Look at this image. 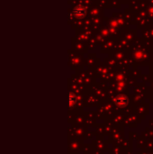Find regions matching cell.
<instances>
[{"mask_svg": "<svg viewBox=\"0 0 153 154\" xmlns=\"http://www.w3.org/2000/svg\"><path fill=\"white\" fill-rule=\"evenodd\" d=\"M128 100H129L128 97L124 95L118 96L115 98V104L120 107H124L128 104Z\"/></svg>", "mask_w": 153, "mask_h": 154, "instance_id": "cell-1", "label": "cell"}, {"mask_svg": "<svg viewBox=\"0 0 153 154\" xmlns=\"http://www.w3.org/2000/svg\"><path fill=\"white\" fill-rule=\"evenodd\" d=\"M74 14L78 17V18H83V17L86 15V8L81 6H78L75 7Z\"/></svg>", "mask_w": 153, "mask_h": 154, "instance_id": "cell-2", "label": "cell"}, {"mask_svg": "<svg viewBox=\"0 0 153 154\" xmlns=\"http://www.w3.org/2000/svg\"><path fill=\"white\" fill-rule=\"evenodd\" d=\"M69 99H70V101H69L70 106V107L74 106V105H75V103H76V96H75L74 95H72V94H70V97H69Z\"/></svg>", "mask_w": 153, "mask_h": 154, "instance_id": "cell-3", "label": "cell"}]
</instances>
